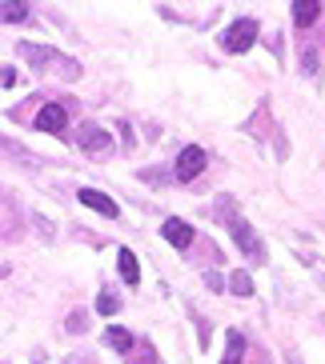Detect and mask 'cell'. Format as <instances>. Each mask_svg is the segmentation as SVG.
<instances>
[{
  "instance_id": "1",
  "label": "cell",
  "mask_w": 325,
  "mask_h": 364,
  "mask_svg": "<svg viewBox=\"0 0 325 364\" xmlns=\"http://www.w3.org/2000/svg\"><path fill=\"white\" fill-rule=\"evenodd\" d=\"M217 208L225 213L221 220L229 225V232H233L237 248H241V252H245V257L253 260V264H261V260H265V252H261V240H257V232L249 228V220H245L241 213H233V204H229V196H221V200H217Z\"/></svg>"
},
{
  "instance_id": "2",
  "label": "cell",
  "mask_w": 325,
  "mask_h": 364,
  "mask_svg": "<svg viewBox=\"0 0 325 364\" xmlns=\"http://www.w3.org/2000/svg\"><path fill=\"white\" fill-rule=\"evenodd\" d=\"M76 144H81L85 152H93V156H105V152H113V136H108L100 124H93V120L76 124Z\"/></svg>"
},
{
  "instance_id": "3",
  "label": "cell",
  "mask_w": 325,
  "mask_h": 364,
  "mask_svg": "<svg viewBox=\"0 0 325 364\" xmlns=\"http://www.w3.org/2000/svg\"><path fill=\"white\" fill-rule=\"evenodd\" d=\"M221 44H225L229 53H249L253 44H257V21H237L233 28H225V36H221Z\"/></svg>"
},
{
  "instance_id": "4",
  "label": "cell",
  "mask_w": 325,
  "mask_h": 364,
  "mask_svg": "<svg viewBox=\"0 0 325 364\" xmlns=\"http://www.w3.org/2000/svg\"><path fill=\"white\" fill-rule=\"evenodd\" d=\"M205 161H209V152L201 149V144L181 149V156H177V181H193V176H201V172H205Z\"/></svg>"
},
{
  "instance_id": "5",
  "label": "cell",
  "mask_w": 325,
  "mask_h": 364,
  "mask_svg": "<svg viewBox=\"0 0 325 364\" xmlns=\"http://www.w3.org/2000/svg\"><path fill=\"white\" fill-rule=\"evenodd\" d=\"M76 200L85 204V208H93V213H100V216H120L117 200H113V196H105V193H97V188H81V193H76Z\"/></svg>"
},
{
  "instance_id": "6",
  "label": "cell",
  "mask_w": 325,
  "mask_h": 364,
  "mask_svg": "<svg viewBox=\"0 0 325 364\" xmlns=\"http://www.w3.org/2000/svg\"><path fill=\"white\" fill-rule=\"evenodd\" d=\"M65 108H61V105H44L41 108V112H36V120H33V124H36V129H41V132H53V136H61V132H65Z\"/></svg>"
},
{
  "instance_id": "7",
  "label": "cell",
  "mask_w": 325,
  "mask_h": 364,
  "mask_svg": "<svg viewBox=\"0 0 325 364\" xmlns=\"http://www.w3.org/2000/svg\"><path fill=\"white\" fill-rule=\"evenodd\" d=\"M161 236H165L173 248H189V245H193V228L185 225V220H165V225H161Z\"/></svg>"
},
{
  "instance_id": "8",
  "label": "cell",
  "mask_w": 325,
  "mask_h": 364,
  "mask_svg": "<svg viewBox=\"0 0 325 364\" xmlns=\"http://www.w3.org/2000/svg\"><path fill=\"white\" fill-rule=\"evenodd\" d=\"M321 12H325L321 0H297V4H293V21L301 24V28H309V24H314Z\"/></svg>"
},
{
  "instance_id": "9",
  "label": "cell",
  "mask_w": 325,
  "mask_h": 364,
  "mask_svg": "<svg viewBox=\"0 0 325 364\" xmlns=\"http://www.w3.org/2000/svg\"><path fill=\"white\" fill-rule=\"evenodd\" d=\"M117 268H120V277H125V284H137L141 280V264L133 257V248H120L117 252Z\"/></svg>"
},
{
  "instance_id": "10",
  "label": "cell",
  "mask_w": 325,
  "mask_h": 364,
  "mask_svg": "<svg viewBox=\"0 0 325 364\" xmlns=\"http://www.w3.org/2000/svg\"><path fill=\"white\" fill-rule=\"evenodd\" d=\"M21 56H29V65H33V68L56 65V53H53V48H41V44H21Z\"/></svg>"
},
{
  "instance_id": "11",
  "label": "cell",
  "mask_w": 325,
  "mask_h": 364,
  "mask_svg": "<svg viewBox=\"0 0 325 364\" xmlns=\"http://www.w3.org/2000/svg\"><path fill=\"white\" fill-rule=\"evenodd\" d=\"M105 344H108V348H117L120 356H129L137 341H133V332H125V328H117V324H113V328H105Z\"/></svg>"
},
{
  "instance_id": "12",
  "label": "cell",
  "mask_w": 325,
  "mask_h": 364,
  "mask_svg": "<svg viewBox=\"0 0 325 364\" xmlns=\"http://www.w3.org/2000/svg\"><path fill=\"white\" fill-rule=\"evenodd\" d=\"M225 344H229V348H225V360H221V364H241V360H245V336H241L237 328L225 332Z\"/></svg>"
},
{
  "instance_id": "13",
  "label": "cell",
  "mask_w": 325,
  "mask_h": 364,
  "mask_svg": "<svg viewBox=\"0 0 325 364\" xmlns=\"http://www.w3.org/2000/svg\"><path fill=\"white\" fill-rule=\"evenodd\" d=\"M229 292H233V296H253L249 272H233V277H229Z\"/></svg>"
},
{
  "instance_id": "14",
  "label": "cell",
  "mask_w": 325,
  "mask_h": 364,
  "mask_svg": "<svg viewBox=\"0 0 325 364\" xmlns=\"http://www.w3.org/2000/svg\"><path fill=\"white\" fill-rule=\"evenodd\" d=\"M0 12H4V21H24V16H29V9H24V4H16V0H4V4H0Z\"/></svg>"
},
{
  "instance_id": "15",
  "label": "cell",
  "mask_w": 325,
  "mask_h": 364,
  "mask_svg": "<svg viewBox=\"0 0 325 364\" xmlns=\"http://www.w3.org/2000/svg\"><path fill=\"white\" fill-rule=\"evenodd\" d=\"M117 309H120V300L113 296V292H100V296H97V312H100V316H108V312H117Z\"/></svg>"
},
{
  "instance_id": "16",
  "label": "cell",
  "mask_w": 325,
  "mask_h": 364,
  "mask_svg": "<svg viewBox=\"0 0 325 364\" xmlns=\"http://www.w3.org/2000/svg\"><path fill=\"white\" fill-rule=\"evenodd\" d=\"M133 364H157V353H153L149 344H141V353H129Z\"/></svg>"
},
{
  "instance_id": "17",
  "label": "cell",
  "mask_w": 325,
  "mask_h": 364,
  "mask_svg": "<svg viewBox=\"0 0 325 364\" xmlns=\"http://www.w3.org/2000/svg\"><path fill=\"white\" fill-rule=\"evenodd\" d=\"M85 328H88V321L81 312H73V316H68V332H85Z\"/></svg>"
},
{
  "instance_id": "18",
  "label": "cell",
  "mask_w": 325,
  "mask_h": 364,
  "mask_svg": "<svg viewBox=\"0 0 325 364\" xmlns=\"http://www.w3.org/2000/svg\"><path fill=\"white\" fill-rule=\"evenodd\" d=\"M0 80H4V88H12V85H16V68H4V73H0Z\"/></svg>"
}]
</instances>
